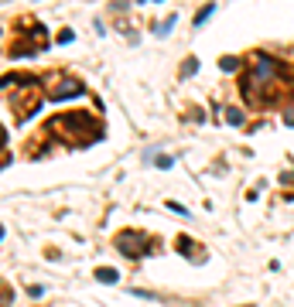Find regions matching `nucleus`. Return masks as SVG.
Instances as JSON below:
<instances>
[{
    "label": "nucleus",
    "instance_id": "1",
    "mask_svg": "<svg viewBox=\"0 0 294 307\" xmlns=\"http://www.w3.org/2000/svg\"><path fill=\"white\" fill-rule=\"evenodd\" d=\"M291 72L294 68H284L280 62H274V58H267V55H256L253 58V68L243 76V96L250 99V102H267V96H274L277 89L284 86V82H291Z\"/></svg>",
    "mask_w": 294,
    "mask_h": 307
},
{
    "label": "nucleus",
    "instance_id": "2",
    "mask_svg": "<svg viewBox=\"0 0 294 307\" xmlns=\"http://www.w3.org/2000/svg\"><path fill=\"white\" fill-rule=\"evenodd\" d=\"M48 134L52 136H62L69 147H86L103 136V126L89 113H69V116H55L48 123Z\"/></svg>",
    "mask_w": 294,
    "mask_h": 307
},
{
    "label": "nucleus",
    "instance_id": "3",
    "mask_svg": "<svg viewBox=\"0 0 294 307\" xmlns=\"http://www.w3.org/2000/svg\"><path fill=\"white\" fill-rule=\"evenodd\" d=\"M41 48H48V31L41 28L38 20L31 18H21L18 20V34H14V44H11V55L21 58V55H35Z\"/></svg>",
    "mask_w": 294,
    "mask_h": 307
},
{
    "label": "nucleus",
    "instance_id": "4",
    "mask_svg": "<svg viewBox=\"0 0 294 307\" xmlns=\"http://www.w3.org/2000/svg\"><path fill=\"white\" fill-rule=\"evenodd\" d=\"M18 86H21V92H14L11 106H14V116L24 123L41 106V89L45 86H41V78H31V76H18Z\"/></svg>",
    "mask_w": 294,
    "mask_h": 307
},
{
    "label": "nucleus",
    "instance_id": "5",
    "mask_svg": "<svg viewBox=\"0 0 294 307\" xmlns=\"http://www.w3.org/2000/svg\"><path fill=\"white\" fill-rule=\"evenodd\" d=\"M41 86H45V96L52 99V102H62V99L82 92V82L72 78L69 72H48V76L41 78Z\"/></svg>",
    "mask_w": 294,
    "mask_h": 307
},
{
    "label": "nucleus",
    "instance_id": "6",
    "mask_svg": "<svg viewBox=\"0 0 294 307\" xmlns=\"http://www.w3.org/2000/svg\"><path fill=\"white\" fill-rule=\"evenodd\" d=\"M117 250L123 252V256H130V260H140L144 252H151V250H154V242H151V239H147L144 232H120Z\"/></svg>",
    "mask_w": 294,
    "mask_h": 307
},
{
    "label": "nucleus",
    "instance_id": "7",
    "mask_svg": "<svg viewBox=\"0 0 294 307\" xmlns=\"http://www.w3.org/2000/svg\"><path fill=\"white\" fill-rule=\"evenodd\" d=\"M175 250L181 252V256H188L192 263H202V260H205V250H198V246H195V242H192V239H188V236H178Z\"/></svg>",
    "mask_w": 294,
    "mask_h": 307
},
{
    "label": "nucleus",
    "instance_id": "8",
    "mask_svg": "<svg viewBox=\"0 0 294 307\" xmlns=\"http://www.w3.org/2000/svg\"><path fill=\"white\" fill-rule=\"evenodd\" d=\"M96 280H103V284H117V270H96Z\"/></svg>",
    "mask_w": 294,
    "mask_h": 307
},
{
    "label": "nucleus",
    "instance_id": "9",
    "mask_svg": "<svg viewBox=\"0 0 294 307\" xmlns=\"http://www.w3.org/2000/svg\"><path fill=\"white\" fill-rule=\"evenodd\" d=\"M212 10H216V7H212V4H205V7H202V10L195 14V28H202V24L209 20V14H212Z\"/></svg>",
    "mask_w": 294,
    "mask_h": 307
},
{
    "label": "nucleus",
    "instance_id": "10",
    "mask_svg": "<svg viewBox=\"0 0 294 307\" xmlns=\"http://www.w3.org/2000/svg\"><path fill=\"white\" fill-rule=\"evenodd\" d=\"M226 123H229V126H239V123H243V113L229 106V110H226Z\"/></svg>",
    "mask_w": 294,
    "mask_h": 307
},
{
    "label": "nucleus",
    "instance_id": "11",
    "mask_svg": "<svg viewBox=\"0 0 294 307\" xmlns=\"http://www.w3.org/2000/svg\"><path fill=\"white\" fill-rule=\"evenodd\" d=\"M72 41H76V31H72V28H62L59 31V44H72Z\"/></svg>",
    "mask_w": 294,
    "mask_h": 307
},
{
    "label": "nucleus",
    "instance_id": "12",
    "mask_svg": "<svg viewBox=\"0 0 294 307\" xmlns=\"http://www.w3.org/2000/svg\"><path fill=\"white\" fill-rule=\"evenodd\" d=\"M195 68H198V62H195V58H188V62H185V65H181V78L195 76Z\"/></svg>",
    "mask_w": 294,
    "mask_h": 307
},
{
    "label": "nucleus",
    "instance_id": "13",
    "mask_svg": "<svg viewBox=\"0 0 294 307\" xmlns=\"http://www.w3.org/2000/svg\"><path fill=\"white\" fill-rule=\"evenodd\" d=\"M219 65H222V72H236V68H239V62H236V58H222Z\"/></svg>",
    "mask_w": 294,
    "mask_h": 307
},
{
    "label": "nucleus",
    "instance_id": "14",
    "mask_svg": "<svg viewBox=\"0 0 294 307\" xmlns=\"http://www.w3.org/2000/svg\"><path fill=\"white\" fill-rule=\"evenodd\" d=\"M154 164H157V168H164V171H168V168H171L175 160H171V157H154Z\"/></svg>",
    "mask_w": 294,
    "mask_h": 307
},
{
    "label": "nucleus",
    "instance_id": "15",
    "mask_svg": "<svg viewBox=\"0 0 294 307\" xmlns=\"http://www.w3.org/2000/svg\"><path fill=\"white\" fill-rule=\"evenodd\" d=\"M168 208L178 212V215H188V208H185V205H178V202H168Z\"/></svg>",
    "mask_w": 294,
    "mask_h": 307
},
{
    "label": "nucleus",
    "instance_id": "16",
    "mask_svg": "<svg viewBox=\"0 0 294 307\" xmlns=\"http://www.w3.org/2000/svg\"><path fill=\"white\" fill-rule=\"evenodd\" d=\"M284 123H287V126H294V106L287 110V113H284Z\"/></svg>",
    "mask_w": 294,
    "mask_h": 307
},
{
    "label": "nucleus",
    "instance_id": "17",
    "mask_svg": "<svg viewBox=\"0 0 294 307\" xmlns=\"http://www.w3.org/2000/svg\"><path fill=\"white\" fill-rule=\"evenodd\" d=\"M246 307H253V304H246Z\"/></svg>",
    "mask_w": 294,
    "mask_h": 307
},
{
    "label": "nucleus",
    "instance_id": "18",
    "mask_svg": "<svg viewBox=\"0 0 294 307\" xmlns=\"http://www.w3.org/2000/svg\"><path fill=\"white\" fill-rule=\"evenodd\" d=\"M140 4H144V0H140Z\"/></svg>",
    "mask_w": 294,
    "mask_h": 307
}]
</instances>
